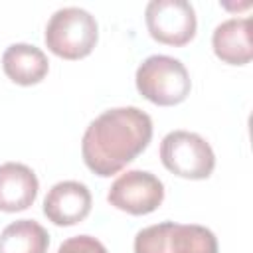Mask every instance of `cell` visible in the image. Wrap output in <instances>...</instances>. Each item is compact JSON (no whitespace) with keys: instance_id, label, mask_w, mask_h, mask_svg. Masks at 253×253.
Instances as JSON below:
<instances>
[{"instance_id":"3957f363","label":"cell","mask_w":253,"mask_h":253,"mask_svg":"<svg viewBox=\"0 0 253 253\" xmlns=\"http://www.w3.org/2000/svg\"><path fill=\"white\" fill-rule=\"evenodd\" d=\"M138 93L158 107H174L188 99L192 91V79L184 63L170 55L146 57L134 75Z\"/></svg>"},{"instance_id":"52a82bcc","label":"cell","mask_w":253,"mask_h":253,"mask_svg":"<svg viewBox=\"0 0 253 253\" xmlns=\"http://www.w3.org/2000/svg\"><path fill=\"white\" fill-rule=\"evenodd\" d=\"M164 200V184L146 170H128L121 174L109 188L107 202L130 215H146L160 208Z\"/></svg>"},{"instance_id":"6da1fadb","label":"cell","mask_w":253,"mask_h":253,"mask_svg":"<svg viewBox=\"0 0 253 253\" xmlns=\"http://www.w3.org/2000/svg\"><path fill=\"white\" fill-rule=\"evenodd\" d=\"M152 140V119L138 107H115L89 123L81 140L85 166L109 178L142 154Z\"/></svg>"},{"instance_id":"30bf717a","label":"cell","mask_w":253,"mask_h":253,"mask_svg":"<svg viewBox=\"0 0 253 253\" xmlns=\"http://www.w3.org/2000/svg\"><path fill=\"white\" fill-rule=\"evenodd\" d=\"M211 47L217 59L227 65H247L253 57L251 20L229 18L221 22L211 36Z\"/></svg>"},{"instance_id":"4fadbf2b","label":"cell","mask_w":253,"mask_h":253,"mask_svg":"<svg viewBox=\"0 0 253 253\" xmlns=\"http://www.w3.org/2000/svg\"><path fill=\"white\" fill-rule=\"evenodd\" d=\"M57 253H109V251L99 239L91 235H75L65 239L59 245Z\"/></svg>"},{"instance_id":"7a4b0ae2","label":"cell","mask_w":253,"mask_h":253,"mask_svg":"<svg viewBox=\"0 0 253 253\" xmlns=\"http://www.w3.org/2000/svg\"><path fill=\"white\" fill-rule=\"evenodd\" d=\"M99 40V26L95 16L77 6L59 8L47 20L43 42L47 49L61 59H83L87 57Z\"/></svg>"},{"instance_id":"7c38bea8","label":"cell","mask_w":253,"mask_h":253,"mask_svg":"<svg viewBox=\"0 0 253 253\" xmlns=\"http://www.w3.org/2000/svg\"><path fill=\"white\" fill-rule=\"evenodd\" d=\"M49 247L47 229L36 219H18L0 233V253H45Z\"/></svg>"},{"instance_id":"8992f818","label":"cell","mask_w":253,"mask_h":253,"mask_svg":"<svg viewBox=\"0 0 253 253\" xmlns=\"http://www.w3.org/2000/svg\"><path fill=\"white\" fill-rule=\"evenodd\" d=\"M144 22L152 40L182 47L196 36V10L186 0H152L146 4Z\"/></svg>"},{"instance_id":"9c48e42d","label":"cell","mask_w":253,"mask_h":253,"mask_svg":"<svg viewBox=\"0 0 253 253\" xmlns=\"http://www.w3.org/2000/svg\"><path fill=\"white\" fill-rule=\"evenodd\" d=\"M36 172L20 162L0 164V211L16 213L28 210L38 198Z\"/></svg>"},{"instance_id":"ba28073f","label":"cell","mask_w":253,"mask_h":253,"mask_svg":"<svg viewBox=\"0 0 253 253\" xmlns=\"http://www.w3.org/2000/svg\"><path fill=\"white\" fill-rule=\"evenodd\" d=\"M91 192L77 180H63L49 188L43 200V215L55 225L81 223L91 211Z\"/></svg>"},{"instance_id":"5b68a950","label":"cell","mask_w":253,"mask_h":253,"mask_svg":"<svg viewBox=\"0 0 253 253\" xmlns=\"http://www.w3.org/2000/svg\"><path fill=\"white\" fill-rule=\"evenodd\" d=\"M160 160L166 170L186 180H206L215 168L210 142L190 130L168 132L160 142Z\"/></svg>"},{"instance_id":"277c9868","label":"cell","mask_w":253,"mask_h":253,"mask_svg":"<svg viewBox=\"0 0 253 253\" xmlns=\"http://www.w3.org/2000/svg\"><path fill=\"white\" fill-rule=\"evenodd\" d=\"M134 253H217V239L198 223L162 221L136 233Z\"/></svg>"},{"instance_id":"8fae6325","label":"cell","mask_w":253,"mask_h":253,"mask_svg":"<svg viewBox=\"0 0 253 253\" xmlns=\"http://www.w3.org/2000/svg\"><path fill=\"white\" fill-rule=\"evenodd\" d=\"M2 69L10 81L22 87L38 85L49 71L47 55L32 43H12L2 53Z\"/></svg>"}]
</instances>
